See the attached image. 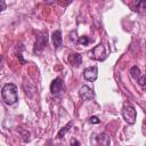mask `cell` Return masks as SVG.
<instances>
[{
    "label": "cell",
    "instance_id": "cell-1",
    "mask_svg": "<svg viewBox=\"0 0 146 146\" xmlns=\"http://www.w3.org/2000/svg\"><path fill=\"white\" fill-rule=\"evenodd\" d=\"M1 96L2 99L6 104L8 105H13L15 103H17L18 100V89L17 86L14 83H7L2 87L1 90Z\"/></svg>",
    "mask_w": 146,
    "mask_h": 146
},
{
    "label": "cell",
    "instance_id": "cell-2",
    "mask_svg": "<svg viewBox=\"0 0 146 146\" xmlns=\"http://www.w3.org/2000/svg\"><path fill=\"white\" fill-rule=\"evenodd\" d=\"M122 116L125 120V122L128 124H133L136 122V117H137V113L135 107L130 104V103H124L123 107H122Z\"/></svg>",
    "mask_w": 146,
    "mask_h": 146
},
{
    "label": "cell",
    "instance_id": "cell-3",
    "mask_svg": "<svg viewBox=\"0 0 146 146\" xmlns=\"http://www.w3.org/2000/svg\"><path fill=\"white\" fill-rule=\"evenodd\" d=\"M48 43V33L47 31H42L40 33H38L36 35V40H35V43H34V54H40L47 46Z\"/></svg>",
    "mask_w": 146,
    "mask_h": 146
},
{
    "label": "cell",
    "instance_id": "cell-4",
    "mask_svg": "<svg viewBox=\"0 0 146 146\" xmlns=\"http://www.w3.org/2000/svg\"><path fill=\"white\" fill-rule=\"evenodd\" d=\"M89 55H90V57L91 58H94V59H96V60H104L105 58H106V50H105V47L102 44V43H99V44H97L96 47H94L92 49H91V51L89 52Z\"/></svg>",
    "mask_w": 146,
    "mask_h": 146
},
{
    "label": "cell",
    "instance_id": "cell-5",
    "mask_svg": "<svg viewBox=\"0 0 146 146\" xmlns=\"http://www.w3.org/2000/svg\"><path fill=\"white\" fill-rule=\"evenodd\" d=\"M64 89H65L64 82H63V80H62L60 78H56V79L51 82V84H50V92H51L52 95H58V94H60Z\"/></svg>",
    "mask_w": 146,
    "mask_h": 146
},
{
    "label": "cell",
    "instance_id": "cell-6",
    "mask_svg": "<svg viewBox=\"0 0 146 146\" xmlns=\"http://www.w3.org/2000/svg\"><path fill=\"white\" fill-rule=\"evenodd\" d=\"M80 97L83 99V100H89V99H92L95 97V94H94V90L92 88H90L89 86H82L80 88Z\"/></svg>",
    "mask_w": 146,
    "mask_h": 146
},
{
    "label": "cell",
    "instance_id": "cell-7",
    "mask_svg": "<svg viewBox=\"0 0 146 146\" xmlns=\"http://www.w3.org/2000/svg\"><path fill=\"white\" fill-rule=\"evenodd\" d=\"M83 76L86 80L88 81H95L98 76V70L96 66H91V67H87L83 71Z\"/></svg>",
    "mask_w": 146,
    "mask_h": 146
},
{
    "label": "cell",
    "instance_id": "cell-8",
    "mask_svg": "<svg viewBox=\"0 0 146 146\" xmlns=\"http://www.w3.org/2000/svg\"><path fill=\"white\" fill-rule=\"evenodd\" d=\"M68 63L74 67H79L80 64L82 63V56L78 52H72L68 56Z\"/></svg>",
    "mask_w": 146,
    "mask_h": 146
},
{
    "label": "cell",
    "instance_id": "cell-9",
    "mask_svg": "<svg viewBox=\"0 0 146 146\" xmlns=\"http://www.w3.org/2000/svg\"><path fill=\"white\" fill-rule=\"evenodd\" d=\"M51 39H52V43H54V47L55 48H59L63 43V39H62V33L59 30L52 32L51 34Z\"/></svg>",
    "mask_w": 146,
    "mask_h": 146
},
{
    "label": "cell",
    "instance_id": "cell-10",
    "mask_svg": "<svg viewBox=\"0 0 146 146\" xmlns=\"http://www.w3.org/2000/svg\"><path fill=\"white\" fill-rule=\"evenodd\" d=\"M97 141H98V144L104 145V146H107V145L111 144V139H110V137H108L105 132L98 135V137H97Z\"/></svg>",
    "mask_w": 146,
    "mask_h": 146
},
{
    "label": "cell",
    "instance_id": "cell-11",
    "mask_svg": "<svg viewBox=\"0 0 146 146\" xmlns=\"http://www.w3.org/2000/svg\"><path fill=\"white\" fill-rule=\"evenodd\" d=\"M72 124H73V122H72V121H70V122H68V123H67V124H66L64 128H62V129L59 130V132L57 133V137H58L59 139H60V138H63V137L66 135V132L70 130V127H71Z\"/></svg>",
    "mask_w": 146,
    "mask_h": 146
},
{
    "label": "cell",
    "instance_id": "cell-12",
    "mask_svg": "<svg viewBox=\"0 0 146 146\" xmlns=\"http://www.w3.org/2000/svg\"><path fill=\"white\" fill-rule=\"evenodd\" d=\"M130 74H131V76L135 79V80H138L139 78H140V70H139V67L138 66H132L131 67V70H130Z\"/></svg>",
    "mask_w": 146,
    "mask_h": 146
},
{
    "label": "cell",
    "instance_id": "cell-13",
    "mask_svg": "<svg viewBox=\"0 0 146 146\" xmlns=\"http://www.w3.org/2000/svg\"><path fill=\"white\" fill-rule=\"evenodd\" d=\"M136 8H137V10H144V9H146V0H138Z\"/></svg>",
    "mask_w": 146,
    "mask_h": 146
},
{
    "label": "cell",
    "instance_id": "cell-14",
    "mask_svg": "<svg viewBox=\"0 0 146 146\" xmlns=\"http://www.w3.org/2000/svg\"><path fill=\"white\" fill-rule=\"evenodd\" d=\"M78 42H79L80 44H82V46H87V44L89 43V39H88V36L83 35V36H80V38H79Z\"/></svg>",
    "mask_w": 146,
    "mask_h": 146
},
{
    "label": "cell",
    "instance_id": "cell-15",
    "mask_svg": "<svg viewBox=\"0 0 146 146\" xmlns=\"http://www.w3.org/2000/svg\"><path fill=\"white\" fill-rule=\"evenodd\" d=\"M138 81V83L140 84V86H146V75H140V78L137 80Z\"/></svg>",
    "mask_w": 146,
    "mask_h": 146
},
{
    "label": "cell",
    "instance_id": "cell-16",
    "mask_svg": "<svg viewBox=\"0 0 146 146\" xmlns=\"http://www.w3.org/2000/svg\"><path fill=\"white\" fill-rule=\"evenodd\" d=\"M89 121H90V123H94V124H97V123L100 122V120H99L97 116H91V117L89 119Z\"/></svg>",
    "mask_w": 146,
    "mask_h": 146
},
{
    "label": "cell",
    "instance_id": "cell-17",
    "mask_svg": "<svg viewBox=\"0 0 146 146\" xmlns=\"http://www.w3.org/2000/svg\"><path fill=\"white\" fill-rule=\"evenodd\" d=\"M43 1H44V3H47V5H54V3L57 2V0H43Z\"/></svg>",
    "mask_w": 146,
    "mask_h": 146
},
{
    "label": "cell",
    "instance_id": "cell-18",
    "mask_svg": "<svg viewBox=\"0 0 146 146\" xmlns=\"http://www.w3.org/2000/svg\"><path fill=\"white\" fill-rule=\"evenodd\" d=\"M71 145H78V146H79V145H80V143H79V141H76L75 139H72V140H71Z\"/></svg>",
    "mask_w": 146,
    "mask_h": 146
},
{
    "label": "cell",
    "instance_id": "cell-19",
    "mask_svg": "<svg viewBox=\"0 0 146 146\" xmlns=\"http://www.w3.org/2000/svg\"><path fill=\"white\" fill-rule=\"evenodd\" d=\"M1 5H2V7H1V10H5V9H6V5H5V0H1Z\"/></svg>",
    "mask_w": 146,
    "mask_h": 146
},
{
    "label": "cell",
    "instance_id": "cell-20",
    "mask_svg": "<svg viewBox=\"0 0 146 146\" xmlns=\"http://www.w3.org/2000/svg\"><path fill=\"white\" fill-rule=\"evenodd\" d=\"M70 2H72V0H63V2H62V3H63V5H65V6H66V5H68V3H70Z\"/></svg>",
    "mask_w": 146,
    "mask_h": 146
},
{
    "label": "cell",
    "instance_id": "cell-21",
    "mask_svg": "<svg viewBox=\"0 0 146 146\" xmlns=\"http://www.w3.org/2000/svg\"><path fill=\"white\" fill-rule=\"evenodd\" d=\"M143 132L146 135V121H144V127H143Z\"/></svg>",
    "mask_w": 146,
    "mask_h": 146
}]
</instances>
